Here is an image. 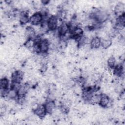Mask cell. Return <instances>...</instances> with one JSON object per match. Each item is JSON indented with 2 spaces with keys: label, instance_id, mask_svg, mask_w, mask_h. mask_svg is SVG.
Wrapping results in <instances>:
<instances>
[{
  "label": "cell",
  "instance_id": "cell-1",
  "mask_svg": "<svg viewBox=\"0 0 125 125\" xmlns=\"http://www.w3.org/2000/svg\"><path fill=\"white\" fill-rule=\"evenodd\" d=\"M58 20L59 19H58L57 17L54 15L51 16L48 18L46 22L49 30L53 31L57 28Z\"/></svg>",
  "mask_w": 125,
  "mask_h": 125
},
{
  "label": "cell",
  "instance_id": "cell-15",
  "mask_svg": "<svg viewBox=\"0 0 125 125\" xmlns=\"http://www.w3.org/2000/svg\"><path fill=\"white\" fill-rule=\"evenodd\" d=\"M17 96H18L17 91L15 89L10 88L9 89H8L5 98H7L8 100L16 99Z\"/></svg>",
  "mask_w": 125,
  "mask_h": 125
},
{
  "label": "cell",
  "instance_id": "cell-2",
  "mask_svg": "<svg viewBox=\"0 0 125 125\" xmlns=\"http://www.w3.org/2000/svg\"><path fill=\"white\" fill-rule=\"evenodd\" d=\"M34 113L41 119H44L47 114L44 105L42 104H39L36 105L35 108L34 109Z\"/></svg>",
  "mask_w": 125,
  "mask_h": 125
},
{
  "label": "cell",
  "instance_id": "cell-13",
  "mask_svg": "<svg viewBox=\"0 0 125 125\" xmlns=\"http://www.w3.org/2000/svg\"><path fill=\"white\" fill-rule=\"evenodd\" d=\"M112 43V41L110 38H106L101 39V46L104 49H107L111 46Z\"/></svg>",
  "mask_w": 125,
  "mask_h": 125
},
{
  "label": "cell",
  "instance_id": "cell-16",
  "mask_svg": "<svg viewBox=\"0 0 125 125\" xmlns=\"http://www.w3.org/2000/svg\"><path fill=\"white\" fill-rule=\"evenodd\" d=\"M106 63L109 69H113L116 65V60L113 56H111L108 58Z\"/></svg>",
  "mask_w": 125,
  "mask_h": 125
},
{
  "label": "cell",
  "instance_id": "cell-5",
  "mask_svg": "<svg viewBox=\"0 0 125 125\" xmlns=\"http://www.w3.org/2000/svg\"><path fill=\"white\" fill-rule=\"evenodd\" d=\"M98 104L103 108L109 107L111 106V101L108 96L105 94H102Z\"/></svg>",
  "mask_w": 125,
  "mask_h": 125
},
{
  "label": "cell",
  "instance_id": "cell-8",
  "mask_svg": "<svg viewBox=\"0 0 125 125\" xmlns=\"http://www.w3.org/2000/svg\"><path fill=\"white\" fill-rule=\"evenodd\" d=\"M47 114H52L56 109V103L54 100H48L44 104Z\"/></svg>",
  "mask_w": 125,
  "mask_h": 125
},
{
  "label": "cell",
  "instance_id": "cell-9",
  "mask_svg": "<svg viewBox=\"0 0 125 125\" xmlns=\"http://www.w3.org/2000/svg\"><path fill=\"white\" fill-rule=\"evenodd\" d=\"M36 32L33 27L29 26L27 27L24 33V36L27 39H34L36 37Z\"/></svg>",
  "mask_w": 125,
  "mask_h": 125
},
{
  "label": "cell",
  "instance_id": "cell-17",
  "mask_svg": "<svg viewBox=\"0 0 125 125\" xmlns=\"http://www.w3.org/2000/svg\"><path fill=\"white\" fill-rule=\"evenodd\" d=\"M35 44V41L33 39H27L24 43V45L25 47L28 49H30L31 48L33 49L34 45Z\"/></svg>",
  "mask_w": 125,
  "mask_h": 125
},
{
  "label": "cell",
  "instance_id": "cell-10",
  "mask_svg": "<svg viewBox=\"0 0 125 125\" xmlns=\"http://www.w3.org/2000/svg\"><path fill=\"white\" fill-rule=\"evenodd\" d=\"M101 39L99 37L95 36L91 39L89 45L91 49H97L101 46Z\"/></svg>",
  "mask_w": 125,
  "mask_h": 125
},
{
  "label": "cell",
  "instance_id": "cell-19",
  "mask_svg": "<svg viewBox=\"0 0 125 125\" xmlns=\"http://www.w3.org/2000/svg\"><path fill=\"white\" fill-rule=\"evenodd\" d=\"M41 1L42 4L43 5H46V4H49V3L50 2V1H49V0H42Z\"/></svg>",
  "mask_w": 125,
  "mask_h": 125
},
{
  "label": "cell",
  "instance_id": "cell-18",
  "mask_svg": "<svg viewBox=\"0 0 125 125\" xmlns=\"http://www.w3.org/2000/svg\"><path fill=\"white\" fill-rule=\"evenodd\" d=\"M6 107L5 106H1L0 107V115H4V114L5 113V112H6Z\"/></svg>",
  "mask_w": 125,
  "mask_h": 125
},
{
  "label": "cell",
  "instance_id": "cell-11",
  "mask_svg": "<svg viewBox=\"0 0 125 125\" xmlns=\"http://www.w3.org/2000/svg\"><path fill=\"white\" fill-rule=\"evenodd\" d=\"M29 18L28 13L25 11H23L19 15V22L22 25L25 24L29 22Z\"/></svg>",
  "mask_w": 125,
  "mask_h": 125
},
{
  "label": "cell",
  "instance_id": "cell-3",
  "mask_svg": "<svg viewBox=\"0 0 125 125\" xmlns=\"http://www.w3.org/2000/svg\"><path fill=\"white\" fill-rule=\"evenodd\" d=\"M38 45L40 49V54L42 55L47 54L49 49L50 42L47 39H42L41 42L38 43Z\"/></svg>",
  "mask_w": 125,
  "mask_h": 125
},
{
  "label": "cell",
  "instance_id": "cell-4",
  "mask_svg": "<svg viewBox=\"0 0 125 125\" xmlns=\"http://www.w3.org/2000/svg\"><path fill=\"white\" fill-rule=\"evenodd\" d=\"M43 21V16L40 12H36L32 14L29 18V22L30 23L34 25H39Z\"/></svg>",
  "mask_w": 125,
  "mask_h": 125
},
{
  "label": "cell",
  "instance_id": "cell-14",
  "mask_svg": "<svg viewBox=\"0 0 125 125\" xmlns=\"http://www.w3.org/2000/svg\"><path fill=\"white\" fill-rule=\"evenodd\" d=\"M9 84V80L6 77L1 78L0 80V90H4L8 89Z\"/></svg>",
  "mask_w": 125,
  "mask_h": 125
},
{
  "label": "cell",
  "instance_id": "cell-12",
  "mask_svg": "<svg viewBox=\"0 0 125 125\" xmlns=\"http://www.w3.org/2000/svg\"><path fill=\"white\" fill-rule=\"evenodd\" d=\"M124 10H125L124 4L121 2H119L117 3L114 7V12L116 14L119 15L118 16H120L121 15L124 14Z\"/></svg>",
  "mask_w": 125,
  "mask_h": 125
},
{
  "label": "cell",
  "instance_id": "cell-6",
  "mask_svg": "<svg viewBox=\"0 0 125 125\" xmlns=\"http://www.w3.org/2000/svg\"><path fill=\"white\" fill-rule=\"evenodd\" d=\"M69 32V26L68 23L63 22L58 28V34L60 38L66 35Z\"/></svg>",
  "mask_w": 125,
  "mask_h": 125
},
{
  "label": "cell",
  "instance_id": "cell-7",
  "mask_svg": "<svg viewBox=\"0 0 125 125\" xmlns=\"http://www.w3.org/2000/svg\"><path fill=\"white\" fill-rule=\"evenodd\" d=\"M24 72L21 70H17L11 74L12 82L21 83L24 78Z\"/></svg>",
  "mask_w": 125,
  "mask_h": 125
}]
</instances>
